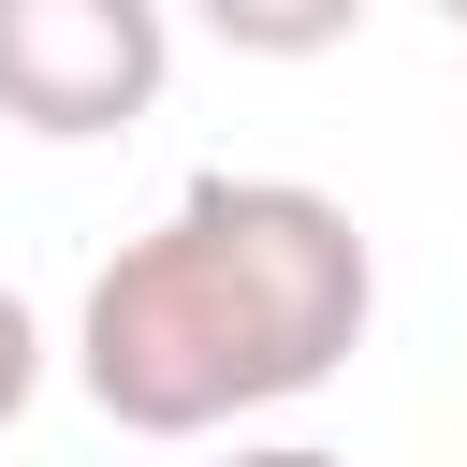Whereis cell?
Here are the masks:
<instances>
[{
    "instance_id": "8992f818",
    "label": "cell",
    "mask_w": 467,
    "mask_h": 467,
    "mask_svg": "<svg viewBox=\"0 0 467 467\" xmlns=\"http://www.w3.org/2000/svg\"><path fill=\"white\" fill-rule=\"evenodd\" d=\"M438 15H452V44H467V0H438Z\"/></svg>"
},
{
    "instance_id": "5b68a950",
    "label": "cell",
    "mask_w": 467,
    "mask_h": 467,
    "mask_svg": "<svg viewBox=\"0 0 467 467\" xmlns=\"http://www.w3.org/2000/svg\"><path fill=\"white\" fill-rule=\"evenodd\" d=\"M219 467H350V452H321V438H248V452H219Z\"/></svg>"
},
{
    "instance_id": "6da1fadb",
    "label": "cell",
    "mask_w": 467,
    "mask_h": 467,
    "mask_svg": "<svg viewBox=\"0 0 467 467\" xmlns=\"http://www.w3.org/2000/svg\"><path fill=\"white\" fill-rule=\"evenodd\" d=\"M379 321V248L306 175H190L73 306V379L117 438H219L321 394Z\"/></svg>"
},
{
    "instance_id": "277c9868",
    "label": "cell",
    "mask_w": 467,
    "mask_h": 467,
    "mask_svg": "<svg viewBox=\"0 0 467 467\" xmlns=\"http://www.w3.org/2000/svg\"><path fill=\"white\" fill-rule=\"evenodd\" d=\"M44 365H58V350H44V306H29L15 277H0V438L29 423V394H44Z\"/></svg>"
},
{
    "instance_id": "3957f363",
    "label": "cell",
    "mask_w": 467,
    "mask_h": 467,
    "mask_svg": "<svg viewBox=\"0 0 467 467\" xmlns=\"http://www.w3.org/2000/svg\"><path fill=\"white\" fill-rule=\"evenodd\" d=\"M190 15H204L234 58H336L379 0H190Z\"/></svg>"
},
{
    "instance_id": "7a4b0ae2",
    "label": "cell",
    "mask_w": 467,
    "mask_h": 467,
    "mask_svg": "<svg viewBox=\"0 0 467 467\" xmlns=\"http://www.w3.org/2000/svg\"><path fill=\"white\" fill-rule=\"evenodd\" d=\"M175 88V0H0V131L117 146Z\"/></svg>"
}]
</instances>
